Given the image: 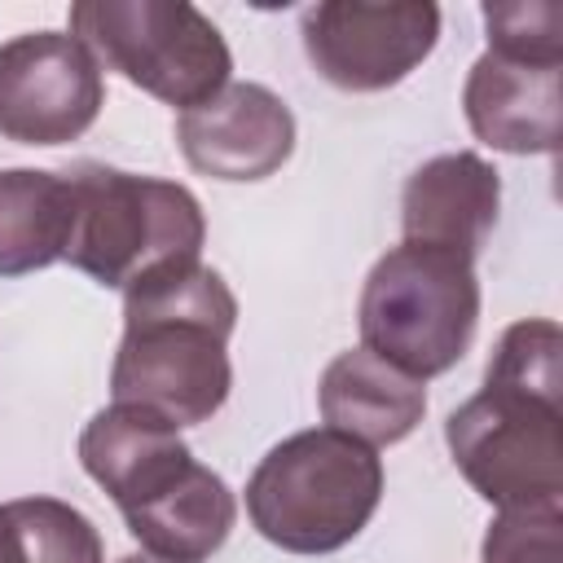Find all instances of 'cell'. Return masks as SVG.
<instances>
[{
	"instance_id": "6da1fadb",
	"label": "cell",
	"mask_w": 563,
	"mask_h": 563,
	"mask_svg": "<svg viewBox=\"0 0 563 563\" xmlns=\"http://www.w3.org/2000/svg\"><path fill=\"white\" fill-rule=\"evenodd\" d=\"M238 299L202 260L158 268L123 290V339L110 365L114 405L198 427L224 409L233 387L229 334Z\"/></svg>"
},
{
	"instance_id": "7a4b0ae2",
	"label": "cell",
	"mask_w": 563,
	"mask_h": 563,
	"mask_svg": "<svg viewBox=\"0 0 563 563\" xmlns=\"http://www.w3.org/2000/svg\"><path fill=\"white\" fill-rule=\"evenodd\" d=\"M383 501L378 449L308 427L277 440L246 479L251 528L286 554H334L361 537Z\"/></svg>"
},
{
	"instance_id": "3957f363",
	"label": "cell",
	"mask_w": 563,
	"mask_h": 563,
	"mask_svg": "<svg viewBox=\"0 0 563 563\" xmlns=\"http://www.w3.org/2000/svg\"><path fill=\"white\" fill-rule=\"evenodd\" d=\"M66 180L75 216L62 260L97 286L128 290L158 268L202 255L207 216L185 185L106 163H75L66 167Z\"/></svg>"
},
{
	"instance_id": "277c9868",
	"label": "cell",
	"mask_w": 563,
	"mask_h": 563,
	"mask_svg": "<svg viewBox=\"0 0 563 563\" xmlns=\"http://www.w3.org/2000/svg\"><path fill=\"white\" fill-rule=\"evenodd\" d=\"M361 347L427 383L449 374L479 330V277L475 260L400 242L374 260L356 303Z\"/></svg>"
},
{
	"instance_id": "5b68a950",
	"label": "cell",
	"mask_w": 563,
	"mask_h": 563,
	"mask_svg": "<svg viewBox=\"0 0 563 563\" xmlns=\"http://www.w3.org/2000/svg\"><path fill=\"white\" fill-rule=\"evenodd\" d=\"M70 35L106 70L163 106L194 110L229 84L233 53L220 26L185 0H75Z\"/></svg>"
},
{
	"instance_id": "8992f818",
	"label": "cell",
	"mask_w": 563,
	"mask_h": 563,
	"mask_svg": "<svg viewBox=\"0 0 563 563\" xmlns=\"http://www.w3.org/2000/svg\"><path fill=\"white\" fill-rule=\"evenodd\" d=\"M444 444L488 506H563V400L484 378L444 418Z\"/></svg>"
},
{
	"instance_id": "52a82bcc",
	"label": "cell",
	"mask_w": 563,
	"mask_h": 563,
	"mask_svg": "<svg viewBox=\"0 0 563 563\" xmlns=\"http://www.w3.org/2000/svg\"><path fill=\"white\" fill-rule=\"evenodd\" d=\"M303 57L339 92H387L440 44L431 0H321L299 18Z\"/></svg>"
},
{
	"instance_id": "ba28073f",
	"label": "cell",
	"mask_w": 563,
	"mask_h": 563,
	"mask_svg": "<svg viewBox=\"0 0 563 563\" xmlns=\"http://www.w3.org/2000/svg\"><path fill=\"white\" fill-rule=\"evenodd\" d=\"M106 106L101 62L70 31H22L0 44V136L13 145L79 141Z\"/></svg>"
},
{
	"instance_id": "9c48e42d",
	"label": "cell",
	"mask_w": 563,
	"mask_h": 563,
	"mask_svg": "<svg viewBox=\"0 0 563 563\" xmlns=\"http://www.w3.org/2000/svg\"><path fill=\"white\" fill-rule=\"evenodd\" d=\"M176 145L185 163L211 180H268L295 154V114L273 88L229 79L202 106L180 110Z\"/></svg>"
},
{
	"instance_id": "30bf717a",
	"label": "cell",
	"mask_w": 563,
	"mask_h": 563,
	"mask_svg": "<svg viewBox=\"0 0 563 563\" xmlns=\"http://www.w3.org/2000/svg\"><path fill=\"white\" fill-rule=\"evenodd\" d=\"M79 462L123 519L167 497L198 466L194 449L172 422L132 405H110L88 418L79 431Z\"/></svg>"
},
{
	"instance_id": "8fae6325",
	"label": "cell",
	"mask_w": 563,
	"mask_h": 563,
	"mask_svg": "<svg viewBox=\"0 0 563 563\" xmlns=\"http://www.w3.org/2000/svg\"><path fill=\"white\" fill-rule=\"evenodd\" d=\"M501 211V172L475 154H435L400 189V233L405 242L440 246L475 260Z\"/></svg>"
},
{
	"instance_id": "7c38bea8",
	"label": "cell",
	"mask_w": 563,
	"mask_h": 563,
	"mask_svg": "<svg viewBox=\"0 0 563 563\" xmlns=\"http://www.w3.org/2000/svg\"><path fill=\"white\" fill-rule=\"evenodd\" d=\"M559 75L563 66L479 53L462 84V110L475 141L501 154H554L563 110Z\"/></svg>"
},
{
	"instance_id": "4fadbf2b",
	"label": "cell",
	"mask_w": 563,
	"mask_h": 563,
	"mask_svg": "<svg viewBox=\"0 0 563 563\" xmlns=\"http://www.w3.org/2000/svg\"><path fill=\"white\" fill-rule=\"evenodd\" d=\"M317 409L325 427L369 449H383L413 435V427L427 413V387L387 365L383 356H374L369 347H347L325 365Z\"/></svg>"
},
{
	"instance_id": "5bb4252c",
	"label": "cell",
	"mask_w": 563,
	"mask_h": 563,
	"mask_svg": "<svg viewBox=\"0 0 563 563\" xmlns=\"http://www.w3.org/2000/svg\"><path fill=\"white\" fill-rule=\"evenodd\" d=\"M141 541V554L163 563H207L238 523V497L220 471L198 462L167 497L123 519Z\"/></svg>"
},
{
	"instance_id": "9a60e30c",
	"label": "cell",
	"mask_w": 563,
	"mask_h": 563,
	"mask_svg": "<svg viewBox=\"0 0 563 563\" xmlns=\"http://www.w3.org/2000/svg\"><path fill=\"white\" fill-rule=\"evenodd\" d=\"M75 194L66 172L0 167V277H26L66 255Z\"/></svg>"
},
{
	"instance_id": "2e32d148",
	"label": "cell",
	"mask_w": 563,
	"mask_h": 563,
	"mask_svg": "<svg viewBox=\"0 0 563 563\" xmlns=\"http://www.w3.org/2000/svg\"><path fill=\"white\" fill-rule=\"evenodd\" d=\"M9 510L18 519L26 563H106L101 532L79 506L57 497H18Z\"/></svg>"
},
{
	"instance_id": "e0dca14e",
	"label": "cell",
	"mask_w": 563,
	"mask_h": 563,
	"mask_svg": "<svg viewBox=\"0 0 563 563\" xmlns=\"http://www.w3.org/2000/svg\"><path fill=\"white\" fill-rule=\"evenodd\" d=\"M484 378L563 400V330L550 317H528L501 330Z\"/></svg>"
},
{
	"instance_id": "ac0fdd59",
	"label": "cell",
	"mask_w": 563,
	"mask_h": 563,
	"mask_svg": "<svg viewBox=\"0 0 563 563\" xmlns=\"http://www.w3.org/2000/svg\"><path fill=\"white\" fill-rule=\"evenodd\" d=\"M484 31L488 53L563 66V4L559 0H506L484 4Z\"/></svg>"
},
{
	"instance_id": "d6986e66",
	"label": "cell",
	"mask_w": 563,
	"mask_h": 563,
	"mask_svg": "<svg viewBox=\"0 0 563 563\" xmlns=\"http://www.w3.org/2000/svg\"><path fill=\"white\" fill-rule=\"evenodd\" d=\"M479 563H563V506L497 510Z\"/></svg>"
},
{
	"instance_id": "ffe728a7",
	"label": "cell",
	"mask_w": 563,
	"mask_h": 563,
	"mask_svg": "<svg viewBox=\"0 0 563 563\" xmlns=\"http://www.w3.org/2000/svg\"><path fill=\"white\" fill-rule=\"evenodd\" d=\"M0 563H26V550H22V532H18V519H13L9 501L0 506Z\"/></svg>"
},
{
	"instance_id": "44dd1931",
	"label": "cell",
	"mask_w": 563,
	"mask_h": 563,
	"mask_svg": "<svg viewBox=\"0 0 563 563\" xmlns=\"http://www.w3.org/2000/svg\"><path fill=\"white\" fill-rule=\"evenodd\" d=\"M119 563H163V559H154V554H123Z\"/></svg>"
}]
</instances>
